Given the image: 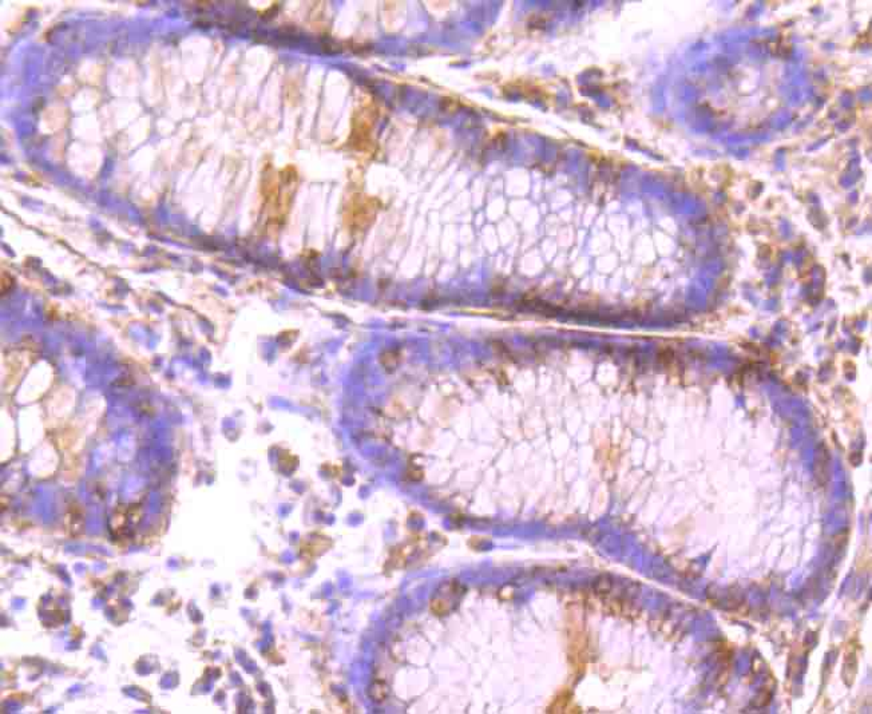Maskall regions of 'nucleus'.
<instances>
[{
  "instance_id": "1",
  "label": "nucleus",
  "mask_w": 872,
  "mask_h": 714,
  "mask_svg": "<svg viewBox=\"0 0 872 714\" xmlns=\"http://www.w3.org/2000/svg\"><path fill=\"white\" fill-rule=\"evenodd\" d=\"M462 591L461 586L458 583H447L443 586L441 591H438V594L432 598L431 601V610L435 612L436 615H446L453 610V606L455 602L458 601V598L461 597Z\"/></svg>"
},
{
  "instance_id": "2",
  "label": "nucleus",
  "mask_w": 872,
  "mask_h": 714,
  "mask_svg": "<svg viewBox=\"0 0 872 714\" xmlns=\"http://www.w3.org/2000/svg\"><path fill=\"white\" fill-rule=\"evenodd\" d=\"M831 454L826 444H819L816 447L815 456H814V477H815L816 483L819 486H826L829 479H831Z\"/></svg>"
},
{
  "instance_id": "3",
  "label": "nucleus",
  "mask_w": 872,
  "mask_h": 714,
  "mask_svg": "<svg viewBox=\"0 0 872 714\" xmlns=\"http://www.w3.org/2000/svg\"><path fill=\"white\" fill-rule=\"evenodd\" d=\"M856 666H858L856 656H855V653L852 651V653H850V654H847L846 661H844V681L851 680V683L855 681V677H856Z\"/></svg>"
}]
</instances>
